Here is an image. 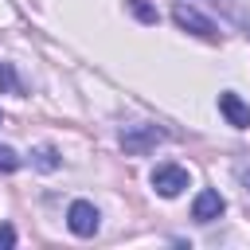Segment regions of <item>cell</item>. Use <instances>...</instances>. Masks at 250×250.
I'll return each mask as SVG.
<instances>
[{"instance_id":"cell-1","label":"cell","mask_w":250,"mask_h":250,"mask_svg":"<svg viewBox=\"0 0 250 250\" xmlns=\"http://www.w3.org/2000/svg\"><path fill=\"white\" fill-rule=\"evenodd\" d=\"M160 141H164V133H160L156 125H125V133H121V148H125L129 156H145V152H152Z\"/></svg>"},{"instance_id":"cell-2","label":"cell","mask_w":250,"mask_h":250,"mask_svg":"<svg viewBox=\"0 0 250 250\" xmlns=\"http://www.w3.org/2000/svg\"><path fill=\"white\" fill-rule=\"evenodd\" d=\"M152 188H156V195L176 199V195L188 188V172H184L180 164H156V168H152Z\"/></svg>"},{"instance_id":"cell-3","label":"cell","mask_w":250,"mask_h":250,"mask_svg":"<svg viewBox=\"0 0 250 250\" xmlns=\"http://www.w3.org/2000/svg\"><path fill=\"white\" fill-rule=\"evenodd\" d=\"M66 227H70L78 238L98 234V207H94L90 199H74V203H70V211H66Z\"/></svg>"},{"instance_id":"cell-4","label":"cell","mask_w":250,"mask_h":250,"mask_svg":"<svg viewBox=\"0 0 250 250\" xmlns=\"http://www.w3.org/2000/svg\"><path fill=\"white\" fill-rule=\"evenodd\" d=\"M172 20H176L184 31H195V35H203V39H219V27H215L207 16H199L195 8H188V4H176Z\"/></svg>"},{"instance_id":"cell-5","label":"cell","mask_w":250,"mask_h":250,"mask_svg":"<svg viewBox=\"0 0 250 250\" xmlns=\"http://www.w3.org/2000/svg\"><path fill=\"white\" fill-rule=\"evenodd\" d=\"M223 211H227V199H223L219 191H211V188L199 191L195 203H191V219H195V223H215Z\"/></svg>"},{"instance_id":"cell-6","label":"cell","mask_w":250,"mask_h":250,"mask_svg":"<svg viewBox=\"0 0 250 250\" xmlns=\"http://www.w3.org/2000/svg\"><path fill=\"white\" fill-rule=\"evenodd\" d=\"M219 109H223V117H227L234 129H250V105H246L238 94L223 90V94H219Z\"/></svg>"},{"instance_id":"cell-7","label":"cell","mask_w":250,"mask_h":250,"mask_svg":"<svg viewBox=\"0 0 250 250\" xmlns=\"http://www.w3.org/2000/svg\"><path fill=\"white\" fill-rule=\"evenodd\" d=\"M129 12L141 20V23H156V8L148 0H129Z\"/></svg>"},{"instance_id":"cell-8","label":"cell","mask_w":250,"mask_h":250,"mask_svg":"<svg viewBox=\"0 0 250 250\" xmlns=\"http://www.w3.org/2000/svg\"><path fill=\"white\" fill-rule=\"evenodd\" d=\"M35 168H43V172H51V168H59V152H55L51 145H43V148L35 152Z\"/></svg>"},{"instance_id":"cell-9","label":"cell","mask_w":250,"mask_h":250,"mask_svg":"<svg viewBox=\"0 0 250 250\" xmlns=\"http://www.w3.org/2000/svg\"><path fill=\"white\" fill-rule=\"evenodd\" d=\"M0 90H8V94L20 90V86H16V70H12L8 62H0Z\"/></svg>"},{"instance_id":"cell-10","label":"cell","mask_w":250,"mask_h":250,"mask_svg":"<svg viewBox=\"0 0 250 250\" xmlns=\"http://www.w3.org/2000/svg\"><path fill=\"white\" fill-rule=\"evenodd\" d=\"M16 168H20V156L8 145H0V172H16Z\"/></svg>"},{"instance_id":"cell-11","label":"cell","mask_w":250,"mask_h":250,"mask_svg":"<svg viewBox=\"0 0 250 250\" xmlns=\"http://www.w3.org/2000/svg\"><path fill=\"white\" fill-rule=\"evenodd\" d=\"M8 246H16V230L8 223H0V250H8Z\"/></svg>"},{"instance_id":"cell-12","label":"cell","mask_w":250,"mask_h":250,"mask_svg":"<svg viewBox=\"0 0 250 250\" xmlns=\"http://www.w3.org/2000/svg\"><path fill=\"white\" fill-rule=\"evenodd\" d=\"M242 184H246V188H250V168H246V172H242Z\"/></svg>"}]
</instances>
